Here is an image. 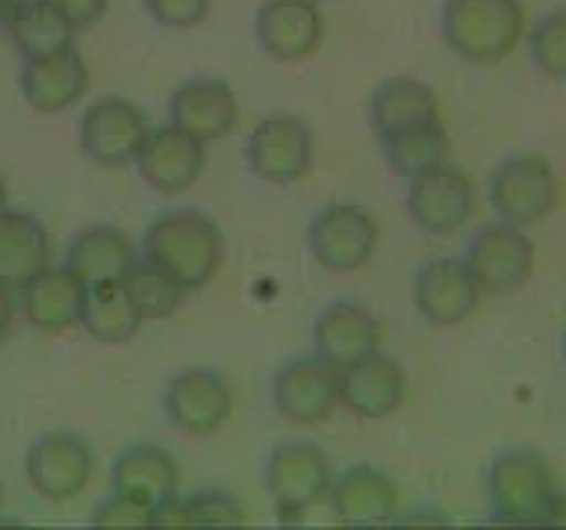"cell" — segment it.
<instances>
[{"label": "cell", "mask_w": 566, "mask_h": 530, "mask_svg": "<svg viewBox=\"0 0 566 530\" xmlns=\"http://www.w3.org/2000/svg\"><path fill=\"white\" fill-rule=\"evenodd\" d=\"M142 258L170 273L181 287L202 290L223 269V230L199 209H167L149 223L142 237Z\"/></svg>", "instance_id": "obj_1"}, {"label": "cell", "mask_w": 566, "mask_h": 530, "mask_svg": "<svg viewBox=\"0 0 566 530\" xmlns=\"http://www.w3.org/2000/svg\"><path fill=\"white\" fill-rule=\"evenodd\" d=\"M485 491L492 520L513 527L553 523L563 506L553 464L538 449L527 446L503 449L492 459L485 474Z\"/></svg>", "instance_id": "obj_2"}, {"label": "cell", "mask_w": 566, "mask_h": 530, "mask_svg": "<svg viewBox=\"0 0 566 530\" xmlns=\"http://www.w3.org/2000/svg\"><path fill=\"white\" fill-rule=\"evenodd\" d=\"M442 43L468 64H500L527 35L521 0H442Z\"/></svg>", "instance_id": "obj_3"}, {"label": "cell", "mask_w": 566, "mask_h": 530, "mask_svg": "<svg viewBox=\"0 0 566 530\" xmlns=\"http://www.w3.org/2000/svg\"><path fill=\"white\" fill-rule=\"evenodd\" d=\"M333 459L315 442H283L265 459V491L276 506L280 523H297L318 502H329Z\"/></svg>", "instance_id": "obj_4"}, {"label": "cell", "mask_w": 566, "mask_h": 530, "mask_svg": "<svg viewBox=\"0 0 566 530\" xmlns=\"http://www.w3.org/2000/svg\"><path fill=\"white\" fill-rule=\"evenodd\" d=\"M535 258H538L535 241L524 234V226L506 223L500 216L485 226H478L464 252V262L474 273L478 287L492 297L524 290L531 276H535Z\"/></svg>", "instance_id": "obj_5"}, {"label": "cell", "mask_w": 566, "mask_h": 530, "mask_svg": "<svg viewBox=\"0 0 566 530\" xmlns=\"http://www.w3.org/2000/svg\"><path fill=\"white\" fill-rule=\"evenodd\" d=\"M244 159L265 184H297L315 167V131L297 114H270L248 135Z\"/></svg>", "instance_id": "obj_6"}, {"label": "cell", "mask_w": 566, "mask_h": 530, "mask_svg": "<svg viewBox=\"0 0 566 530\" xmlns=\"http://www.w3.org/2000/svg\"><path fill=\"white\" fill-rule=\"evenodd\" d=\"M379 247V223L365 205L329 202L308 223V255L326 273H358Z\"/></svg>", "instance_id": "obj_7"}, {"label": "cell", "mask_w": 566, "mask_h": 530, "mask_svg": "<svg viewBox=\"0 0 566 530\" xmlns=\"http://www.w3.org/2000/svg\"><path fill=\"white\" fill-rule=\"evenodd\" d=\"M559 202L556 170L545 156L521 152L506 156L489 177V205L495 216L517 226L542 223Z\"/></svg>", "instance_id": "obj_8"}, {"label": "cell", "mask_w": 566, "mask_h": 530, "mask_svg": "<svg viewBox=\"0 0 566 530\" xmlns=\"http://www.w3.org/2000/svg\"><path fill=\"white\" fill-rule=\"evenodd\" d=\"M478 209V191L471 177L450 159L407 181V216L429 237L460 234Z\"/></svg>", "instance_id": "obj_9"}, {"label": "cell", "mask_w": 566, "mask_h": 530, "mask_svg": "<svg viewBox=\"0 0 566 530\" xmlns=\"http://www.w3.org/2000/svg\"><path fill=\"white\" fill-rule=\"evenodd\" d=\"M96 449L78 432H46L25 453V477L46 502H71L93 485Z\"/></svg>", "instance_id": "obj_10"}, {"label": "cell", "mask_w": 566, "mask_h": 530, "mask_svg": "<svg viewBox=\"0 0 566 530\" xmlns=\"http://www.w3.org/2000/svg\"><path fill=\"white\" fill-rule=\"evenodd\" d=\"M149 128L153 124L138 103L124 99V96H99L82 114L78 146L88 163L106 167V170H120V167L135 163V156L142 149V141H146Z\"/></svg>", "instance_id": "obj_11"}, {"label": "cell", "mask_w": 566, "mask_h": 530, "mask_svg": "<svg viewBox=\"0 0 566 530\" xmlns=\"http://www.w3.org/2000/svg\"><path fill=\"white\" fill-rule=\"evenodd\" d=\"M273 406L297 428H315L329 421V414L340 406V368L318 358L315 350L287 361L273 375Z\"/></svg>", "instance_id": "obj_12"}, {"label": "cell", "mask_w": 566, "mask_h": 530, "mask_svg": "<svg viewBox=\"0 0 566 530\" xmlns=\"http://www.w3.org/2000/svg\"><path fill=\"white\" fill-rule=\"evenodd\" d=\"M415 311L436 329H453L478 311L482 287H478L474 273L464 258L436 255L424 258L415 273Z\"/></svg>", "instance_id": "obj_13"}, {"label": "cell", "mask_w": 566, "mask_h": 530, "mask_svg": "<svg viewBox=\"0 0 566 530\" xmlns=\"http://www.w3.org/2000/svg\"><path fill=\"white\" fill-rule=\"evenodd\" d=\"M167 421L185 435H212L234 414V389L217 368H185L167 382Z\"/></svg>", "instance_id": "obj_14"}, {"label": "cell", "mask_w": 566, "mask_h": 530, "mask_svg": "<svg viewBox=\"0 0 566 530\" xmlns=\"http://www.w3.org/2000/svg\"><path fill=\"white\" fill-rule=\"evenodd\" d=\"M326 18L318 0H262L255 11V40L265 57L280 64L308 61L323 46Z\"/></svg>", "instance_id": "obj_15"}, {"label": "cell", "mask_w": 566, "mask_h": 530, "mask_svg": "<svg viewBox=\"0 0 566 530\" xmlns=\"http://www.w3.org/2000/svg\"><path fill=\"white\" fill-rule=\"evenodd\" d=\"M138 177L159 194H185L206 170V141L195 135L174 128V124H159L149 128L146 141L135 156Z\"/></svg>", "instance_id": "obj_16"}, {"label": "cell", "mask_w": 566, "mask_h": 530, "mask_svg": "<svg viewBox=\"0 0 566 530\" xmlns=\"http://www.w3.org/2000/svg\"><path fill=\"white\" fill-rule=\"evenodd\" d=\"M329 509L344 527H386L397 520L400 488L386 470L371 464H354L333 477Z\"/></svg>", "instance_id": "obj_17"}, {"label": "cell", "mask_w": 566, "mask_h": 530, "mask_svg": "<svg viewBox=\"0 0 566 530\" xmlns=\"http://www.w3.org/2000/svg\"><path fill=\"white\" fill-rule=\"evenodd\" d=\"M238 93L223 78H191L174 88L167 103V120L199 141H220L238 128Z\"/></svg>", "instance_id": "obj_18"}, {"label": "cell", "mask_w": 566, "mask_h": 530, "mask_svg": "<svg viewBox=\"0 0 566 530\" xmlns=\"http://www.w3.org/2000/svg\"><path fill=\"white\" fill-rule=\"evenodd\" d=\"M407 400V368L389 358V353L376 350L340 371V406L354 417L365 421H382L397 414Z\"/></svg>", "instance_id": "obj_19"}, {"label": "cell", "mask_w": 566, "mask_h": 530, "mask_svg": "<svg viewBox=\"0 0 566 530\" xmlns=\"http://www.w3.org/2000/svg\"><path fill=\"white\" fill-rule=\"evenodd\" d=\"M312 347L318 358L344 371L382 347V322L358 300H336L315 318Z\"/></svg>", "instance_id": "obj_20"}, {"label": "cell", "mask_w": 566, "mask_h": 530, "mask_svg": "<svg viewBox=\"0 0 566 530\" xmlns=\"http://www.w3.org/2000/svg\"><path fill=\"white\" fill-rule=\"evenodd\" d=\"M88 283L67 269V265H46V269L35 273L22 290V315L29 318L32 329L40 332H67L78 326L82 318V300H85Z\"/></svg>", "instance_id": "obj_21"}, {"label": "cell", "mask_w": 566, "mask_h": 530, "mask_svg": "<svg viewBox=\"0 0 566 530\" xmlns=\"http://www.w3.org/2000/svg\"><path fill=\"white\" fill-rule=\"evenodd\" d=\"M88 64L67 46L43 61H25L22 71V96L35 114H64L88 93Z\"/></svg>", "instance_id": "obj_22"}, {"label": "cell", "mask_w": 566, "mask_h": 530, "mask_svg": "<svg viewBox=\"0 0 566 530\" xmlns=\"http://www.w3.org/2000/svg\"><path fill=\"white\" fill-rule=\"evenodd\" d=\"M368 120L379 138L421 128V124H436L442 120L439 96H436V88L421 78H411V75L386 78L376 85V93L368 99Z\"/></svg>", "instance_id": "obj_23"}, {"label": "cell", "mask_w": 566, "mask_h": 530, "mask_svg": "<svg viewBox=\"0 0 566 530\" xmlns=\"http://www.w3.org/2000/svg\"><path fill=\"white\" fill-rule=\"evenodd\" d=\"M111 488L132 495V499L146 506H156L170 499V495H181V464H177L170 449L142 442V446L124 449L114 459Z\"/></svg>", "instance_id": "obj_24"}, {"label": "cell", "mask_w": 566, "mask_h": 530, "mask_svg": "<svg viewBox=\"0 0 566 530\" xmlns=\"http://www.w3.org/2000/svg\"><path fill=\"white\" fill-rule=\"evenodd\" d=\"M46 265H50L46 226L22 209L0 212V287L18 294Z\"/></svg>", "instance_id": "obj_25"}, {"label": "cell", "mask_w": 566, "mask_h": 530, "mask_svg": "<svg viewBox=\"0 0 566 530\" xmlns=\"http://www.w3.org/2000/svg\"><path fill=\"white\" fill-rule=\"evenodd\" d=\"M138 262L135 244L117 226H85L71 237L64 265L75 269L85 283H106L124 279V273Z\"/></svg>", "instance_id": "obj_26"}, {"label": "cell", "mask_w": 566, "mask_h": 530, "mask_svg": "<svg viewBox=\"0 0 566 530\" xmlns=\"http://www.w3.org/2000/svg\"><path fill=\"white\" fill-rule=\"evenodd\" d=\"M78 326L85 329L88 340H96V343H128L142 329V318L132 305L128 290H124V283L106 279V283H88L85 287Z\"/></svg>", "instance_id": "obj_27"}, {"label": "cell", "mask_w": 566, "mask_h": 530, "mask_svg": "<svg viewBox=\"0 0 566 530\" xmlns=\"http://www.w3.org/2000/svg\"><path fill=\"white\" fill-rule=\"evenodd\" d=\"M8 32L25 61H43L75 46V29L46 0H18V8L8 18Z\"/></svg>", "instance_id": "obj_28"}, {"label": "cell", "mask_w": 566, "mask_h": 530, "mask_svg": "<svg viewBox=\"0 0 566 530\" xmlns=\"http://www.w3.org/2000/svg\"><path fill=\"white\" fill-rule=\"evenodd\" d=\"M379 141H382V159L389 173L403 177V181L447 163V156H450V135L442 128V120L421 124V128H411V131L386 135Z\"/></svg>", "instance_id": "obj_29"}, {"label": "cell", "mask_w": 566, "mask_h": 530, "mask_svg": "<svg viewBox=\"0 0 566 530\" xmlns=\"http://www.w3.org/2000/svg\"><path fill=\"white\" fill-rule=\"evenodd\" d=\"M124 290H128L132 305L138 311L142 322H159V318H170L177 308L185 305V287L177 283L170 273H164L159 265L149 258H138L128 273H124Z\"/></svg>", "instance_id": "obj_30"}, {"label": "cell", "mask_w": 566, "mask_h": 530, "mask_svg": "<svg viewBox=\"0 0 566 530\" xmlns=\"http://www.w3.org/2000/svg\"><path fill=\"white\" fill-rule=\"evenodd\" d=\"M527 57L538 75L566 82V8L545 11L535 25L527 29Z\"/></svg>", "instance_id": "obj_31"}, {"label": "cell", "mask_w": 566, "mask_h": 530, "mask_svg": "<svg viewBox=\"0 0 566 530\" xmlns=\"http://www.w3.org/2000/svg\"><path fill=\"white\" fill-rule=\"evenodd\" d=\"M185 506H188L191 527H206V530L244 527V506L227 488H202L188 495Z\"/></svg>", "instance_id": "obj_32"}, {"label": "cell", "mask_w": 566, "mask_h": 530, "mask_svg": "<svg viewBox=\"0 0 566 530\" xmlns=\"http://www.w3.org/2000/svg\"><path fill=\"white\" fill-rule=\"evenodd\" d=\"M88 523L96 530H153V506L111 488V495L93 509Z\"/></svg>", "instance_id": "obj_33"}, {"label": "cell", "mask_w": 566, "mask_h": 530, "mask_svg": "<svg viewBox=\"0 0 566 530\" xmlns=\"http://www.w3.org/2000/svg\"><path fill=\"white\" fill-rule=\"evenodd\" d=\"M142 8L167 29H195L206 22L212 0H142Z\"/></svg>", "instance_id": "obj_34"}, {"label": "cell", "mask_w": 566, "mask_h": 530, "mask_svg": "<svg viewBox=\"0 0 566 530\" xmlns=\"http://www.w3.org/2000/svg\"><path fill=\"white\" fill-rule=\"evenodd\" d=\"M46 4L57 11L71 29L82 32V29H93L99 22L111 0H46Z\"/></svg>", "instance_id": "obj_35"}, {"label": "cell", "mask_w": 566, "mask_h": 530, "mask_svg": "<svg viewBox=\"0 0 566 530\" xmlns=\"http://www.w3.org/2000/svg\"><path fill=\"white\" fill-rule=\"evenodd\" d=\"M188 506L181 495H170V499L153 506V530H188Z\"/></svg>", "instance_id": "obj_36"}, {"label": "cell", "mask_w": 566, "mask_h": 530, "mask_svg": "<svg viewBox=\"0 0 566 530\" xmlns=\"http://www.w3.org/2000/svg\"><path fill=\"white\" fill-rule=\"evenodd\" d=\"M11 326H14V300H11V290L0 287V347L8 343Z\"/></svg>", "instance_id": "obj_37"}, {"label": "cell", "mask_w": 566, "mask_h": 530, "mask_svg": "<svg viewBox=\"0 0 566 530\" xmlns=\"http://www.w3.org/2000/svg\"><path fill=\"white\" fill-rule=\"evenodd\" d=\"M394 523H403V527H418V523L447 527V523H450V517H447V512H407L403 520H394Z\"/></svg>", "instance_id": "obj_38"}, {"label": "cell", "mask_w": 566, "mask_h": 530, "mask_svg": "<svg viewBox=\"0 0 566 530\" xmlns=\"http://www.w3.org/2000/svg\"><path fill=\"white\" fill-rule=\"evenodd\" d=\"M18 8V0H0V25H8L11 11Z\"/></svg>", "instance_id": "obj_39"}, {"label": "cell", "mask_w": 566, "mask_h": 530, "mask_svg": "<svg viewBox=\"0 0 566 530\" xmlns=\"http://www.w3.org/2000/svg\"><path fill=\"white\" fill-rule=\"evenodd\" d=\"M8 209V184H4V177H0V212Z\"/></svg>", "instance_id": "obj_40"}, {"label": "cell", "mask_w": 566, "mask_h": 530, "mask_svg": "<svg viewBox=\"0 0 566 530\" xmlns=\"http://www.w3.org/2000/svg\"><path fill=\"white\" fill-rule=\"evenodd\" d=\"M0 509H4V481H0Z\"/></svg>", "instance_id": "obj_41"}, {"label": "cell", "mask_w": 566, "mask_h": 530, "mask_svg": "<svg viewBox=\"0 0 566 530\" xmlns=\"http://www.w3.org/2000/svg\"><path fill=\"white\" fill-rule=\"evenodd\" d=\"M563 364H566V332H563Z\"/></svg>", "instance_id": "obj_42"}]
</instances>
